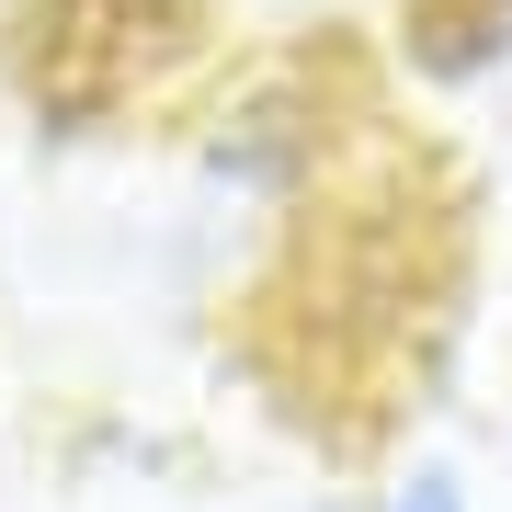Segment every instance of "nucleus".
I'll list each match as a JSON object with an SVG mask.
<instances>
[{
    "mask_svg": "<svg viewBox=\"0 0 512 512\" xmlns=\"http://www.w3.org/2000/svg\"><path fill=\"white\" fill-rule=\"evenodd\" d=\"M456 80L478 92V114H490V137H501V160H512V0H478V23H467V46H456Z\"/></svg>",
    "mask_w": 512,
    "mask_h": 512,
    "instance_id": "obj_1",
    "label": "nucleus"
},
{
    "mask_svg": "<svg viewBox=\"0 0 512 512\" xmlns=\"http://www.w3.org/2000/svg\"><path fill=\"white\" fill-rule=\"evenodd\" d=\"M319 512H467V478L444 467V456H410L376 501H319Z\"/></svg>",
    "mask_w": 512,
    "mask_h": 512,
    "instance_id": "obj_2",
    "label": "nucleus"
}]
</instances>
